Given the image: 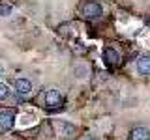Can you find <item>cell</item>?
Wrapping results in <instances>:
<instances>
[{
	"mask_svg": "<svg viewBox=\"0 0 150 140\" xmlns=\"http://www.w3.org/2000/svg\"><path fill=\"white\" fill-rule=\"evenodd\" d=\"M88 140H94V138H88Z\"/></svg>",
	"mask_w": 150,
	"mask_h": 140,
	"instance_id": "obj_10",
	"label": "cell"
},
{
	"mask_svg": "<svg viewBox=\"0 0 150 140\" xmlns=\"http://www.w3.org/2000/svg\"><path fill=\"white\" fill-rule=\"evenodd\" d=\"M15 92L21 95H28L32 92V82L28 78H17L15 80Z\"/></svg>",
	"mask_w": 150,
	"mask_h": 140,
	"instance_id": "obj_6",
	"label": "cell"
},
{
	"mask_svg": "<svg viewBox=\"0 0 150 140\" xmlns=\"http://www.w3.org/2000/svg\"><path fill=\"white\" fill-rule=\"evenodd\" d=\"M101 13H103V9H101L98 0H88V2H84L83 15L86 19H98V17H101Z\"/></svg>",
	"mask_w": 150,
	"mask_h": 140,
	"instance_id": "obj_2",
	"label": "cell"
},
{
	"mask_svg": "<svg viewBox=\"0 0 150 140\" xmlns=\"http://www.w3.org/2000/svg\"><path fill=\"white\" fill-rule=\"evenodd\" d=\"M131 140H150V131L146 127H135L131 131Z\"/></svg>",
	"mask_w": 150,
	"mask_h": 140,
	"instance_id": "obj_7",
	"label": "cell"
},
{
	"mask_svg": "<svg viewBox=\"0 0 150 140\" xmlns=\"http://www.w3.org/2000/svg\"><path fill=\"white\" fill-rule=\"evenodd\" d=\"M103 60H105V64H107V65L115 67V65H118V62H120V54L116 52L112 47H107V49L103 50Z\"/></svg>",
	"mask_w": 150,
	"mask_h": 140,
	"instance_id": "obj_4",
	"label": "cell"
},
{
	"mask_svg": "<svg viewBox=\"0 0 150 140\" xmlns=\"http://www.w3.org/2000/svg\"><path fill=\"white\" fill-rule=\"evenodd\" d=\"M137 71L139 75H150V54H143V56H139V60H137Z\"/></svg>",
	"mask_w": 150,
	"mask_h": 140,
	"instance_id": "obj_5",
	"label": "cell"
},
{
	"mask_svg": "<svg viewBox=\"0 0 150 140\" xmlns=\"http://www.w3.org/2000/svg\"><path fill=\"white\" fill-rule=\"evenodd\" d=\"M13 125H15V110L13 108H4L0 112V129L9 131Z\"/></svg>",
	"mask_w": 150,
	"mask_h": 140,
	"instance_id": "obj_3",
	"label": "cell"
},
{
	"mask_svg": "<svg viewBox=\"0 0 150 140\" xmlns=\"http://www.w3.org/2000/svg\"><path fill=\"white\" fill-rule=\"evenodd\" d=\"M45 105L47 108L54 110V108H60L64 105V97L58 90H47L45 92Z\"/></svg>",
	"mask_w": 150,
	"mask_h": 140,
	"instance_id": "obj_1",
	"label": "cell"
},
{
	"mask_svg": "<svg viewBox=\"0 0 150 140\" xmlns=\"http://www.w3.org/2000/svg\"><path fill=\"white\" fill-rule=\"evenodd\" d=\"M9 13H11V6H9V4H0V15L8 17Z\"/></svg>",
	"mask_w": 150,
	"mask_h": 140,
	"instance_id": "obj_9",
	"label": "cell"
},
{
	"mask_svg": "<svg viewBox=\"0 0 150 140\" xmlns=\"http://www.w3.org/2000/svg\"><path fill=\"white\" fill-rule=\"evenodd\" d=\"M8 95H9V88H8L4 82H0V101L8 99Z\"/></svg>",
	"mask_w": 150,
	"mask_h": 140,
	"instance_id": "obj_8",
	"label": "cell"
}]
</instances>
